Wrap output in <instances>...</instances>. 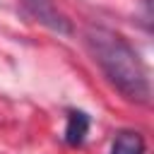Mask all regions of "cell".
I'll use <instances>...</instances> for the list:
<instances>
[{
	"mask_svg": "<svg viewBox=\"0 0 154 154\" xmlns=\"http://www.w3.org/2000/svg\"><path fill=\"white\" fill-rule=\"evenodd\" d=\"M84 43L94 58V63L101 67L106 79L128 99L135 103H149L152 84L149 72L140 58V53L113 29L106 26H89L84 34Z\"/></svg>",
	"mask_w": 154,
	"mask_h": 154,
	"instance_id": "6da1fadb",
	"label": "cell"
},
{
	"mask_svg": "<svg viewBox=\"0 0 154 154\" xmlns=\"http://www.w3.org/2000/svg\"><path fill=\"white\" fill-rule=\"evenodd\" d=\"M22 5L43 26H48V29H53L58 34H70L72 31L70 29V22L58 12V7L53 5V0H22Z\"/></svg>",
	"mask_w": 154,
	"mask_h": 154,
	"instance_id": "7a4b0ae2",
	"label": "cell"
},
{
	"mask_svg": "<svg viewBox=\"0 0 154 154\" xmlns=\"http://www.w3.org/2000/svg\"><path fill=\"white\" fill-rule=\"evenodd\" d=\"M147 144H144V137L135 130H120L113 142H111V149L108 154H144Z\"/></svg>",
	"mask_w": 154,
	"mask_h": 154,
	"instance_id": "3957f363",
	"label": "cell"
},
{
	"mask_svg": "<svg viewBox=\"0 0 154 154\" xmlns=\"http://www.w3.org/2000/svg\"><path fill=\"white\" fill-rule=\"evenodd\" d=\"M89 132V116L84 111H70L67 113V125H65V142L70 147H79Z\"/></svg>",
	"mask_w": 154,
	"mask_h": 154,
	"instance_id": "277c9868",
	"label": "cell"
}]
</instances>
